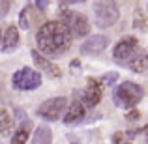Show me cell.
Listing matches in <instances>:
<instances>
[{"mask_svg":"<svg viewBox=\"0 0 148 144\" xmlns=\"http://www.w3.org/2000/svg\"><path fill=\"white\" fill-rule=\"evenodd\" d=\"M143 133H146V141H148V126L145 127V129H143Z\"/></svg>","mask_w":148,"mask_h":144,"instance_id":"cell-26","label":"cell"},{"mask_svg":"<svg viewBox=\"0 0 148 144\" xmlns=\"http://www.w3.org/2000/svg\"><path fill=\"white\" fill-rule=\"evenodd\" d=\"M40 84H41V75L30 68H23L13 75V86L17 90H23V92L36 90Z\"/></svg>","mask_w":148,"mask_h":144,"instance_id":"cell-5","label":"cell"},{"mask_svg":"<svg viewBox=\"0 0 148 144\" xmlns=\"http://www.w3.org/2000/svg\"><path fill=\"white\" fill-rule=\"evenodd\" d=\"M137 51V40L135 38H124L122 41H118L116 43L114 51H112V56H114V60L118 62H126L131 58V54Z\"/></svg>","mask_w":148,"mask_h":144,"instance_id":"cell-7","label":"cell"},{"mask_svg":"<svg viewBox=\"0 0 148 144\" xmlns=\"http://www.w3.org/2000/svg\"><path fill=\"white\" fill-rule=\"evenodd\" d=\"M8 6H10V2H8V0H0V17H4V15H6Z\"/></svg>","mask_w":148,"mask_h":144,"instance_id":"cell-21","label":"cell"},{"mask_svg":"<svg viewBox=\"0 0 148 144\" xmlns=\"http://www.w3.org/2000/svg\"><path fill=\"white\" fill-rule=\"evenodd\" d=\"M101 96H103V90H101V84L96 79H90L86 84V90L83 92V101L86 107H96V105L101 101Z\"/></svg>","mask_w":148,"mask_h":144,"instance_id":"cell-8","label":"cell"},{"mask_svg":"<svg viewBox=\"0 0 148 144\" xmlns=\"http://www.w3.org/2000/svg\"><path fill=\"white\" fill-rule=\"evenodd\" d=\"M38 47L43 54L47 56H58V54L66 53L68 47L71 45V34L66 28L64 23L49 21L38 30L36 34Z\"/></svg>","mask_w":148,"mask_h":144,"instance_id":"cell-1","label":"cell"},{"mask_svg":"<svg viewBox=\"0 0 148 144\" xmlns=\"http://www.w3.org/2000/svg\"><path fill=\"white\" fill-rule=\"evenodd\" d=\"M26 139H28V129L21 127V129H19L17 133L11 137V142H15V144H23V142H26Z\"/></svg>","mask_w":148,"mask_h":144,"instance_id":"cell-17","label":"cell"},{"mask_svg":"<svg viewBox=\"0 0 148 144\" xmlns=\"http://www.w3.org/2000/svg\"><path fill=\"white\" fill-rule=\"evenodd\" d=\"M143 96H145V92H143V88L139 86V84L131 83V81H126V83H122L114 90L112 99H114V103L118 105V107L131 109L143 99Z\"/></svg>","mask_w":148,"mask_h":144,"instance_id":"cell-2","label":"cell"},{"mask_svg":"<svg viewBox=\"0 0 148 144\" xmlns=\"http://www.w3.org/2000/svg\"><path fill=\"white\" fill-rule=\"evenodd\" d=\"M32 60H34V64H36L40 69H43V71L47 73L49 77H53V79L62 77V69L58 68V66H54L53 62H49L45 56H41L40 51H32Z\"/></svg>","mask_w":148,"mask_h":144,"instance_id":"cell-9","label":"cell"},{"mask_svg":"<svg viewBox=\"0 0 148 144\" xmlns=\"http://www.w3.org/2000/svg\"><path fill=\"white\" fill-rule=\"evenodd\" d=\"M126 118H127V120H135V118H139V112H137V111H133V112H130Z\"/></svg>","mask_w":148,"mask_h":144,"instance_id":"cell-24","label":"cell"},{"mask_svg":"<svg viewBox=\"0 0 148 144\" xmlns=\"http://www.w3.org/2000/svg\"><path fill=\"white\" fill-rule=\"evenodd\" d=\"M62 21H64L66 28L69 30L71 38H83L90 30V25H88L86 17L83 13H79V11H66Z\"/></svg>","mask_w":148,"mask_h":144,"instance_id":"cell-4","label":"cell"},{"mask_svg":"<svg viewBox=\"0 0 148 144\" xmlns=\"http://www.w3.org/2000/svg\"><path fill=\"white\" fill-rule=\"evenodd\" d=\"M66 105H68V99L66 97H53V99H47L45 103H41V107L38 109V114L45 120H58L64 112Z\"/></svg>","mask_w":148,"mask_h":144,"instance_id":"cell-6","label":"cell"},{"mask_svg":"<svg viewBox=\"0 0 148 144\" xmlns=\"http://www.w3.org/2000/svg\"><path fill=\"white\" fill-rule=\"evenodd\" d=\"M127 66L131 68V71H137V73L146 71V68H148V54L145 53V51H139L137 49L133 54H131Z\"/></svg>","mask_w":148,"mask_h":144,"instance_id":"cell-11","label":"cell"},{"mask_svg":"<svg viewBox=\"0 0 148 144\" xmlns=\"http://www.w3.org/2000/svg\"><path fill=\"white\" fill-rule=\"evenodd\" d=\"M107 43H109V40L105 36H90L83 45H81V53L94 56V54H99L101 51L107 47Z\"/></svg>","mask_w":148,"mask_h":144,"instance_id":"cell-10","label":"cell"},{"mask_svg":"<svg viewBox=\"0 0 148 144\" xmlns=\"http://www.w3.org/2000/svg\"><path fill=\"white\" fill-rule=\"evenodd\" d=\"M13 118L10 116V112L6 111V109L0 107V135H4V137H8V135H11V131H13Z\"/></svg>","mask_w":148,"mask_h":144,"instance_id":"cell-14","label":"cell"},{"mask_svg":"<svg viewBox=\"0 0 148 144\" xmlns=\"http://www.w3.org/2000/svg\"><path fill=\"white\" fill-rule=\"evenodd\" d=\"M19 25H21V28H28L30 26V8H25V10L21 11V17H19Z\"/></svg>","mask_w":148,"mask_h":144,"instance_id":"cell-18","label":"cell"},{"mask_svg":"<svg viewBox=\"0 0 148 144\" xmlns=\"http://www.w3.org/2000/svg\"><path fill=\"white\" fill-rule=\"evenodd\" d=\"M19 43V30L15 26H10L6 28V34H4V41H2V51L4 53H11Z\"/></svg>","mask_w":148,"mask_h":144,"instance_id":"cell-13","label":"cell"},{"mask_svg":"<svg viewBox=\"0 0 148 144\" xmlns=\"http://www.w3.org/2000/svg\"><path fill=\"white\" fill-rule=\"evenodd\" d=\"M127 139L124 137V133H116L114 137H112V142H126Z\"/></svg>","mask_w":148,"mask_h":144,"instance_id":"cell-22","label":"cell"},{"mask_svg":"<svg viewBox=\"0 0 148 144\" xmlns=\"http://www.w3.org/2000/svg\"><path fill=\"white\" fill-rule=\"evenodd\" d=\"M116 79H118L116 73H107V75L103 77V84H105V86H112V84L116 83Z\"/></svg>","mask_w":148,"mask_h":144,"instance_id":"cell-20","label":"cell"},{"mask_svg":"<svg viewBox=\"0 0 148 144\" xmlns=\"http://www.w3.org/2000/svg\"><path fill=\"white\" fill-rule=\"evenodd\" d=\"M135 26H137V28H146L148 26V23L143 21V11L141 10L135 11Z\"/></svg>","mask_w":148,"mask_h":144,"instance_id":"cell-19","label":"cell"},{"mask_svg":"<svg viewBox=\"0 0 148 144\" xmlns=\"http://www.w3.org/2000/svg\"><path fill=\"white\" fill-rule=\"evenodd\" d=\"M94 17L98 28H109L120 19V11L114 0H98L94 4Z\"/></svg>","mask_w":148,"mask_h":144,"instance_id":"cell-3","label":"cell"},{"mask_svg":"<svg viewBox=\"0 0 148 144\" xmlns=\"http://www.w3.org/2000/svg\"><path fill=\"white\" fill-rule=\"evenodd\" d=\"M15 118H17V124L21 127H25V129H28V127H30V120H28V116L25 114L23 109H15Z\"/></svg>","mask_w":148,"mask_h":144,"instance_id":"cell-16","label":"cell"},{"mask_svg":"<svg viewBox=\"0 0 148 144\" xmlns=\"http://www.w3.org/2000/svg\"><path fill=\"white\" fill-rule=\"evenodd\" d=\"M64 2H68V4H81V2H84V0H64Z\"/></svg>","mask_w":148,"mask_h":144,"instance_id":"cell-25","label":"cell"},{"mask_svg":"<svg viewBox=\"0 0 148 144\" xmlns=\"http://www.w3.org/2000/svg\"><path fill=\"white\" fill-rule=\"evenodd\" d=\"M36 4H38V8H40V10L43 11V10H47V4H49V0H36Z\"/></svg>","mask_w":148,"mask_h":144,"instance_id":"cell-23","label":"cell"},{"mask_svg":"<svg viewBox=\"0 0 148 144\" xmlns=\"http://www.w3.org/2000/svg\"><path fill=\"white\" fill-rule=\"evenodd\" d=\"M83 118H84V105L79 103V101H73V103L69 105L68 114L64 116V122L69 126V124H77L79 120H83Z\"/></svg>","mask_w":148,"mask_h":144,"instance_id":"cell-12","label":"cell"},{"mask_svg":"<svg viewBox=\"0 0 148 144\" xmlns=\"http://www.w3.org/2000/svg\"><path fill=\"white\" fill-rule=\"evenodd\" d=\"M51 141H53V137H51V129L47 126H40L36 129V133H34V137H32L34 144H49Z\"/></svg>","mask_w":148,"mask_h":144,"instance_id":"cell-15","label":"cell"}]
</instances>
